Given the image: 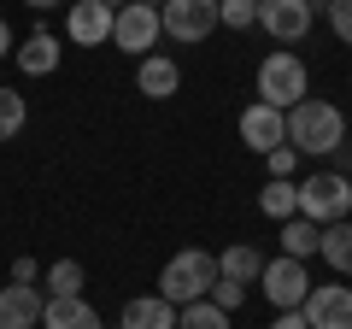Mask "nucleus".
Instances as JSON below:
<instances>
[{"instance_id": "obj_5", "label": "nucleus", "mask_w": 352, "mask_h": 329, "mask_svg": "<svg viewBox=\"0 0 352 329\" xmlns=\"http://www.w3.org/2000/svg\"><path fill=\"white\" fill-rule=\"evenodd\" d=\"M159 30L182 47H200L217 30V0H164L159 6Z\"/></svg>"}, {"instance_id": "obj_21", "label": "nucleus", "mask_w": 352, "mask_h": 329, "mask_svg": "<svg viewBox=\"0 0 352 329\" xmlns=\"http://www.w3.org/2000/svg\"><path fill=\"white\" fill-rule=\"evenodd\" d=\"M41 282H47V300H71V294H82V265L76 259H53L41 270Z\"/></svg>"}, {"instance_id": "obj_7", "label": "nucleus", "mask_w": 352, "mask_h": 329, "mask_svg": "<svg viewBox=\"0 0 352 329\" xmlns=\"http://www.w3.org/2000/svg\"><path fill=\"white\" fill-rule=\"evenodd\" d=\"M159 6H141V0H129V6H118L112 12V47L135 53V59H147L153 41H159Z\"/></svg>"}, {"instance_id": "obj_32", "label": "nucleus", "mask_w": 352, "mask_h": 329, "mask_svg": "<svg viewBox=\"0 0 352 329\" xmlns=\"http://www.w3.org/2000/svg\"><path fill=\"white\" fill-rule=\"evenodd\" d=\"M100 6H112V12H118V6H129V0H100Z\"/></svg>"}, {"instance_id": "obj_26", "label": "nucleus", "mask_w": 352, "mask_h": 329, "mask_svg": "<svg viewBox=\"0 0 352 329\" xmlns=\"http://www.w3.org/2000/svg\"><path fill=\"white\" fill-rule=\"evenodd\" d=\"M264 171H270V177H282V182H294V171H300V153L282 141L276 153H264Z\"/></svg>"}, {"instance_id": "obj_16", "label": "nucleus", "mask_w": 352, "mask_h": 329, "mask_svg": "<svg viewBox=\"0 0 352 329\" xmlns=\"http://www.w3.org/2000/svg\"><path fill=\"white\" fill-rule=\"evenodd\" d=\"M112 329H176V306L159 300V294H141V300L124 306V317Z\"/></svg>"}, {"instance_id": "obj_3", "label": "nucleus", "mask_w": 352, "mask_h": 329, "mask_svg": "<svg viewBox=\"0 0 352 329\" xmlns=\"http://www.w3.org/2000/svg\"><path fill=\"white\" fill-rule=\"evenodd\" d=\"M305 94H311V71H305V59L294 47H276L258 59V100L276 106V112H288V106H300Z\"/></svg>"}, {"instance_id": "obj_14", "label": "nucleus", "mask_w": 352, "mask_h": 329, "mask_svg": "<svg viewBox=\"0 0 352 329\" xmlns=\"http://www.w3.org/2000/svg\"><path fill=\"white\" fill-rule=\"evenodd\" d=\"M12 59H18L24 76H53L59 71V36H53V30H30L24 47H12Z\"/></svg>"}, {"instance_id": "obj_29", "label": "nucleus", "mask_w": 352, "mask_h": 329, "mask_svg": "<svg viewBox=\"0 0 352 329\" xmlns=\"http://www.w3.org/2000/svg\"><path fill=\"white\" fill-rule=\"evenodd\" d=\"M270 329H305V317L300 312H276V323H270Z\"/></svg>"}, {"instance_id": "obj_22", "label": "nucleus", "mask_w": 352, "mask_h": 329, "mask_svg": "<svg viewBox=\"0 0 352 329\" xmlns=\"http://www.w3.org/2000/svg\"><path fill=\"white\" fill-rule=\"evenodd\" d=\"M176 329H229V312H217L212 300H194V306H176Z\"/></svg>"}, {"instance_id": "obj_11", "label": "nucleus", "mask_w": 352, "mask_h": 329, "mask_svg": "<svg viewBox=\"0 0 352 329\" xmlns=\"http://www.w3.org/2000/svg\"><path fill=\"white\" fill-rule=\"evenodd\" d=\"M65 36H71L76 47H106V41H112V6H100V0H71Z\"/></svg>"}, {"instance_id": "obj_19", "label": "nucleus", "mask_w": 352, "mask_h": 329, "mask_svg": "<svg viewBox=\"0 0 352 329\" xmlns=\"http://www.w3.org/2000/svg\"><path fill=\"white\" fill-rule=\"evenodd\" d=\"M317 241H323V229H317L311 217H300V212H294L288 224H282V253H288V259H300V265L317 253Z\"/></svg>"}, {"instance_id": "obj_15", "label": "nucleus", "mask_w": 352, "mask_h": 329, "mask_svg": "<svg viewBox=\"0 0 352 329\" xmlns=\"http://www.w3.org/2000/svg\"><path fill=\"white\" fill-rule=\"evenodd\" d=\"M41 329H106V323H100V312H94L82 294H71V300L41 306Z\"/></svg>"}, {"instance_id": "obj_18", "label": "nucleus", "mask_w": 352, "mask_h": 329, "mask_svg": "<svg viewBox=\"0 0 352 329\" xmlns=\"http://www.w3.org/2000/svg\"><path fill=\"white\" fill-rule=\"evenodd\" d=\"M258 270H264V259L252 241H235V247L217 253V277H229V282H258Z\"/></svg>"}, {"instance_id": "obj_24", "label": "nucleus", "mask_w": 352, "mask_h": 329, "mask_svg": "<svg viewBox=\"0 0 352 329\" xmlns=\"http://www.w3.org/2000/svg\"><path fill=\"white\" fill-rule=\"evenodd\" d=\"M24 124H30V106H24V94L0 89V141H12Z\"/></svg>"}, {"instance_id": "obj_20", "label": "nucleus", "mask_w": 352, "mask_h": 329, "mask_svg": "<svg viewBox=\"0 0 352 329\" xmlns=\"http://www.w3.org/2000/svg\"><path fill=\"white\" fill-rule=\"evenodd\" d=\"M258 212L276 217V224H288V217L300 212V189H294V182H282V177H270V182L258 189Z\"/></svg>"}, {"instance_id": "obj_4", "label": "nucleus", "mask_w": 352, "mask_h": 329, "mask_svg": "<svg viewBox=\"0 0 352 329\" xmlns=\"http://www.w3.org/2000/svg\"><path fill=\"white\" fill-rule=\"evenodd\" d=\"M294 189H300V217H311L317 229L340 224V217L352 212V182L340 177V171H317V177L294 182Z\"/></svg>"}, {"instance_id": "obj_13", "label": "nucleus", "mask_w": 352, "mask_h": 329, "mask_svg": "<svg viewBox=\"0 0 352 329\" xmlns=\"http://www.w3.org/2000/svg\"><path fill=\"white\" fill-rule=\"evenodd\" d=\"M135 89L147 94V100H170V94L182 89V65L164 59V53H147V59L135 65Z\"/></svg>"}, {"instance_id": "obj_8", "label": "nucleus", "mask_w": 352, "mask_h": 329, "mask_svg": "<svg viewBox=\"0 0 352 329\" xmlns=\"http://www.w3.org/2000/svg\"><path fill=\"white\" fill-rule=\"evenodd\" d=\"M300 317L305 329H352V288L346 282H311Z\"/></svg>"}, {"instance_id": "obj_33", "label": "nucleus", "mask_w": 352, "mask_h": 329, "mask_svg": "<svg viewBox=\"0 0 352 329\" xmlns=\"http://www.w3.org/2000/svg\"><path fill=\"white\" fill-rule=\"evenodd\" d=\"M141 6H164V0H141Z\"/></svg>"}, {"instance_id": "obj_23", "label": "nucleus", "mask_w": 352, "mask_h": 329, "mask_svg": "<svg viewBox=\"0 0 352 329\" xmlns=\"http://www.w3.org/2000/svg\"><path fill=\"white\" fill-rule=\"evenodd\" d=\"M217 24L247 36V30L258 24V0H217Z\"/></svg>"}, {"instance_id": "obj_9", "label": "nucleus", "mask_w": 352, "mask_h": 329, "mask_svg": "<svg viewBox=\"0 0 352 329\" xmlns=\"http://www.w3.org/2000/svg\"><path fill=\"white\" fill-rule=\"evenodd\" d=\"M311 18H317V6L311 0H258V30L270 41H305V30H311Z\"/></svg>"}, {"instance_id": "obj_6", "label": "nucleus", "mask_w": 352, "mask_h": 329, "mask_svg": "<svg viewBox=\"0 0 352 329\" xmlns=\"http://www.w3.org/2000/svg\"><path fill=\"white\" fill-rule=\"evenodd\" d=\"M258 282H264V300L276 306V312H300L305 306V294H311V270L300 265V259H270V265L258 270Z\"/></svg>"}, {"instance_id": "obj_17", "label": "nucleus", "mask_w": 352, "mask_h": 329, "mask_svg": "<svg viewBox=\"0 0 352 329\" xmlns=\"http://www.w3.org/2000/svg\"><path fill=\"white\" fill-rule=\"evenodd\" d=\"M317 259H323V265L335 270V277H352V217H340V224H323Z\"/></svg>"}, {"instance_id": "obj_10", "label": "nucleus", "mask_w": 352, "mask_h": 329, "mask_svg": "<svg viewBox=\"0 0 352 329\" xmlns=\"http://www.w3.org/2000/svg\"><path fill=\"white\" fill-rule=\"evenodd\" d=\"M241 141H247V147H252V153H258V159H264V153H276L282 141H288V118H282L276 106L252 100L247 112H241Z\"/></svg>"}, {"instance_id": "obj_1", "label": "nucleus", "mask_w": 352, "mask_h": 329, "mask_svg": "<svg viewBox=\"0 0 352 329\" xmlns=\"http://www.w3.org/2000/svg\"><path fill=\"white\" fill-rule=\"evenodd\" d=\"M288 147L300 153V159H329V153L346 147V112L329 100H317V94H305L300 106H288Z\"/></svg>"}, {"instance_id": "obj_2", "label": "nucleus", "mask_w": 352, "mask_h": 329, "mask_svg": "<svg viewBox=\"0 0 352 329\" xmlns=\"http://www.w3.org/2000/svg\"><path fill=\"white\" fill-rule=\"evenodd\" d=\"M217 282V253H206V247H182V253H170V265L159 270V300L170 306H194L206 300Z\"/></svg>"}, {"instance_id": "obj_12", "label": "nucleus", "mask_w": 352, "mask_h": 329, "mask_svg": "<svg viewBox=\"0 0 352 329\" xmlns=\"http://www.w3.org/2000/svg\"><path fill=\"white\" fill-rule=\"evenodd\" d=\"M41 306H47V294L36 282L0 288V329H41Z\"/></svg>"}, {"instance_id": "obj_31", "label": "nucleus", "mask_w": 352, "mask_h": 329, "mask_svg": "<svg viewBox=\"0 0 352 329\" xmlns=\"http://www.w3.org/2000/svg\"><path fill=\"white\" fill-rule=\"evenodd\" d=\"M24 6H36V12H53V6H59V0H24Z\"/></svg>"}, {"instance_id": "obj_25", "label": "nucleus", "mask_w": 352, "mask_h": 329, "mask_svg": "<svg viewBox=\"0 0 352 329\" xmlns=\"http://www.w3.org/2000/svg\"><path fill=\"white\" fill-rule=\"evenodd\" d=\"M206 300H212L217 312H229V317H235L241 306H247V282H229V277H217V282H212V294H206Z\"/></svg>"}, {"instance_id": "obj_30", "label": "nucleus", "mask_w": 352, "mask_h": 329, "mask_svg": "<svg viewBox=\"0 0 352 329\" xmlns=\"http://www.w3.org/2000/svg\"><path fill=\"white\" fill-rule=\"evenodd\" d=\"M12 53V30H6V18H0V59Z\"/></svg>"}, {"instance_id": "obj_27", "label": "nucleus", "mask_w": 352, "mask_h": 329, "mask_svg": "<svg viewBox=\"0 0 352 329\" xmlns=\"http://www.w3.org/2000/svg\"><path fill=\"white\" fill-rule=\"evenodd\" d=\"M323 12H329V30L340 36V47H352V0H329Z\"/></svg>"}, {"instance_id": "obj_28", "label": "nucleus", "mask_w": 352, "mask_h": 329, "mask_svg": "<svg viewBox=\"0 0 352 329\" xmlns=\"http://www.w3.org/2000/svg\"><path fill=\"white\" fill-rule=\"evenodd\" d=\"M36 277H41L36 259H18V265H12V282H36Z\"/></svg>"}]
</instances>
